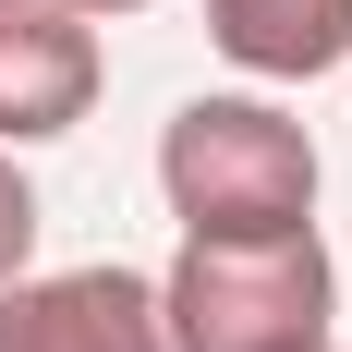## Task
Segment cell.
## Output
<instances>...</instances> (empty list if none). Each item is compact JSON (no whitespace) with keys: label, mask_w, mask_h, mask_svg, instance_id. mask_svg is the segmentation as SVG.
Returning a JSON list of instances; mask_svg holds the SVG:
<instances>
[{"label":"cell","mask_w":352,"mask_h":352,"mask_svg":"<svg viewBox=\"0 0 352 352\" xmlns=\"http://www.w3.org/2000/svg\"><path fill=\"white\" fill-rule=\"evenodd\" d=\"M98 25L61 12V0H0V146H49L98 109Z\"/></svg>","instance_id":"3957f363"},{"label":"cell","mask_w":352,"mask_h":352,"mask_svg":"<svg viewBox=\"0 0 352 352\" xmlns=\"http://www.w3.org/2000/svg\"><path fill=\"white\" fill-rule=\"evenodd\" d=\"M207 36L255 85H316L352 61V0H207Z\"/></svg>","instance_id":"5b68a950"},{"label":"cell","mask_w":352,"mask_h":352,"mask_svg":"<svg viewBox=\"0 0 352 352\" xmlns=\"http://www.w3.org/2000/svg\"><path fill=\"white\" fill-rule=\"evenodd\" d=\"M158 195L182 243L219 231H304L316 219V134L280 98H182L158 134Z\"/></svg>","instance_id":"7a4b0ae2"},{"label":"cell","mask_w":352,"mask_h":352,"mask_svg":"<svg viewBox=\"0 0 352 352\" xmlns=\"http://www.w3.org/2000/svg\"><path fill=\"white\" fill-rule=\"evenodd\" d=\"M158 316H170V352H328L340 267H328L316 219L304 231H219V243L170 255Z\"/></svg>","instance_id":"6da1fadb"},{"label":"cell","mask_w":352,"mask_h":352,"mask_svg":"<svg viewBox=\"0 0 352 352\" xmlns=\"http://www.w3.org/2000/svg\"><path fill=\"white\" fill-rule=\"evenodd\" d=\"M61 12H85V25H98V12H146V0H61Z\"/></svg>","instance_id":"52a82bcc"},{"label":"cell","mask_w":352,"mask_h":352,"mask_svg":"<svg viewBox=\"0 0 352 352\" xmlns=\"http://www.w3.org/2000/svg\"><path fill=\"white\" fill-rule=\"evenodd\" d=\"M25 267H36V182L12 170V146H0V292L25 280Z\"/></svg>","instance_id":"8992f818"},{"label":"cell","mask_w":352,"mask_h":352,"mask_svg":"<svg viewBox=\"0 0 352 352\" xmlns=\"http://www.w3.org/2000/svg\"><path fill=\"white\" fill-rule=\"evenodd\" d=\"M0 352H170V316L134 267H61L0 292Z\"/></svg>","instance_id":"277c9868"}]
</instances>
